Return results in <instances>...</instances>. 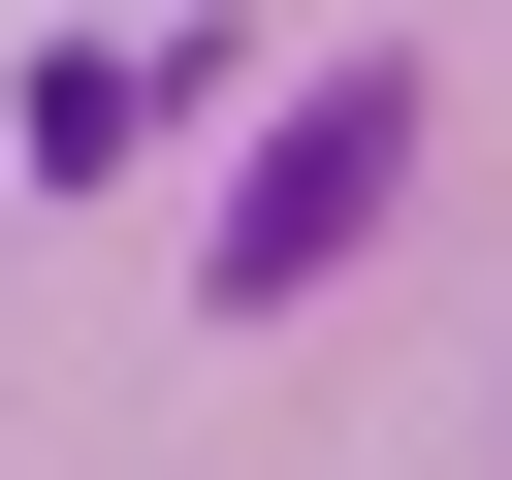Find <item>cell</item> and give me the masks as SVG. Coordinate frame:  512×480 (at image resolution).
I'll list each match as a JSON object with an SVG mask.
<instances>
[{"instance_id": "6da1fadb", "label": "cell", "mask_w": 512, "mask_h": 480, "mask_svg": "<svg viewBox=\"0 0 512 480\" xmlns=\"http://www.w3.org/2000/svg\"><path fill=\"white\" fill-rule=\"evenodd\" d=\"M384 160H416V128H384V96H320V128H288V160H256V192H224V288H256V320H288V288H320V256H352V224H384Z\"/></svg>"}, {"instance_id": "7a4b0ae2", "label": "cell", "mask_w": 512, "mask_h": 480, "mask_svg": "<svg viewBox=\"0 0 512 480\" xmlns=\"http://www.w3.org/2000/svg\"><path fill=\"white\" fill-rule=\"evenodd\" d=\"M160 96H192V32H96V64H32V160H128Z\"/></svg>"}]
</instances>
